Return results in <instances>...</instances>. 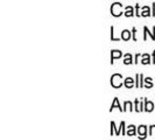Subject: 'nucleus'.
<instances>
[{
  "mask_svg": "<svg viewBox=\"0 0 155 140\" xmlns=\"http://www.w3.org/2000/svg\"><path fill=\"white\" fill-rule=\"evenodd\" d=\"M121 75H119V74H116V75H113L112 78H111V84L112 86H114V88H119V86H121Z\"/></svg>",
  "mask_w": 155,
  "mask_h": 140,
  "instance_id": "nucleus-1",
  "label": "nucleus"
},
{
  "mask_svg": "<svg viewBox=\"0 0 155 140\" xmlns=\"http://www.w3.org/2000/svg\"><path fill=\"white\" fill-rule=\"evenodd\" d=\"M111 12H112V14L114 16L121 15V5L116 2V4L112 6V8H111Z\"/></svg>",
  "mask_w": 155,
  "mask_h": 140,
  "instance_id": "nucleus-2",
  "label": "nucleus"
},
{
  "mask_svg": "<svg viewBox=\"0 0 155 140\" xmlns=\"http://www.w3.org/2000/svg\"><path fill=\"white\" fill-rule=\"evenodd\" d=\"M133 83H134V79H132L131 77H128L125 79V85L127 86V88H132Z\"/></svg>",
  "mask_w": 155,
  "mask_h": 140,
  "instance_id": "nucleus-3",
  "label": "nucleus"
},
{
  "mask_svg": "<svg viewBox=\"0 0 155 140\" xmlns=\"http://www.w3.org/2000/svg\"><path fill=\"white\" fill-rule=\"evenodd\" d=\"M121 38L124 40H128L130 38H131V33L128 31H124L123 33H121Z\"/></svg>",
  "mask_w": 155,
  "mask_h": 140,
  "instance_id": "nucleus-4",
  "label": "nucleus"
},
{
  "mask_svg": "<svg viewBox=\"0 0 155 140\" xmlns=\"http://www.w3.org/2000/svg\"><path fill=\"white\" fill-rule=\"evenodd\" d=\"M114 108H118V109L121 111V106H119L118 98H114V102H113V104H112V106H111V111H112V109H114Z\"/></svg>",
  "mask_w": 155,
  "mask_h": 140,
  "instance_id": "nucleus-5",
  "label": "nucleus"
},
{
  "mask_svg": "<svg viewBox=\"0 0 155 140\" xmlns=\"http://www.w3.org/2000/svg\"><path fill=\"white\" fill-rule=\"evenodd\" d=\"M120 56H121V52H118V50L112 52V62H113L114 58H118V57H120Z\"/></svg>",
  "mask_w": 155,
  "mask_h": 140,
  "instance_id": "nucleus-6",
  "label": "nucleus"
},
{
  "mask_svg": "<svg viewBox=\"0 0 155 140\" xmlns=\"http://www.w3.org/2000/svg\"><path fill=\"white\" fill-rule=\"evenodd\" d=\"M135 134V127L131 125L130 127H128V131H127V135H134Z\"/></svg>",
  "mask_w": 155,
  "mask_h": 140,
  "instance_id": "nucleus-7",
  "label": "nucleus"
},
{
  "mask_svg": "<svg viewBox=\"0 0 155 140\" xmlns=\"http://www.w3.org/2000/svg\"><path fill=\"white\" fill-rule=\"evenodd\" d=\"M153 108H154V105H153L152 102H146V111L150 112V111L153 110Z\"/></svg>",
  "mask_w": 155,
  "mask_h": 140,
  "instance_id": "nucleus-8",
  "label": "nucleus"
},
{
  "mask_svg": "<svg viewBox=\"0 0 155 140\" xmlns=\"http://www.w3.org/2000/svg\"><path fill=\"white\" fill-rule=\"evenodd\" d=\"M139 134H141V137L143 138L146 134V126H140L139 127Z\"/></svg>",
  "mask_w": 155,
  "mask_h": 140,
  "instance_id": "nucleus-9",
  "label": "nucleus"
},
{
  "mask_svg": "<svg viewBox=\"0 0 155 140\" xmlns=\"http://www.w3.org/2000/svg\"><path fill=\"white\" fill-rule=\"evenodd\" d=\"M131 62H132V56H131L130 54H127L126 55V58H125L124 63L125 64H130Z\"/></svg>",
  "mask_w": 155,
  "mask_h": 140,
  "instance_id": "nucleus-10",
  "label": "nucleus"
},
{
  "mask_svg": "<svg viewBox=\"0 0 155 140\" xmlns=\"http://www.w3.org/2000/svg\"><path fill=\"white\" fill-rule=\"evenodd\" d=\"M125 15H126V16H132L133 15V9H132V7H127V12L125 13Z\"/></svg>",
  "mask_w": 155,
  "mask_h": 140,
  "instance_id": "nucleus-11",
  "label": "nucleus"
},
{
  "mask_svg": "<svg viewBox=\"0 0 155 140\" xmlns=\"http://www.w3.org/2000/svg\"><path fill=\"white\" fill-rule=\"evenodd\" d=\"M143 64H148L149 63V58H148V55H143V60H142Z\"/></svg>",
  "mask_w": 155,
  "mask_h": 140,
  "instance_id": "nucleus-12",
  "label": "nucleus"
},
{
  "mask_svg": "<svg viewBox=\"0 0 155 140\" xmlns=\"http://www.w3.org/2000/svg\"><path fill=\"white\" fill-rule=\"evenodd\" d=\"M142 15H143V16L149 15V12H148V7H145V8H143V13H142Z\"/></svg>",
  "mask_w": 155,
  "mask_h": 140,
  "instance_id": "nucleus-13",
  "label": "nucleus"
},
{
  "mask_svg": "<svg viewBox=\"0 0 155 140\" xmlns=\"http://www.w3.org/2000/svg\"><path fill=\"white\" fill-rule=\"evenodd\" d=\"M150 134H152V135H155V126H152V128H150Z\"/></svg>",
  "mask_w": 155,
  "mask_h": 140,
  "instance_id": "nucleus-14",
  "label": "nucleus"
}]
</instances>
